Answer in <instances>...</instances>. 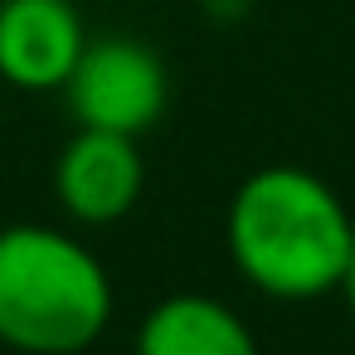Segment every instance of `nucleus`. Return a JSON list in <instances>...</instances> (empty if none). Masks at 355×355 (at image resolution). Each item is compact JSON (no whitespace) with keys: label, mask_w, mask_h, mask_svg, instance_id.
I'll return each mask as SVG.
<instances>
[{"label":"nucleus","mask_w":355,"mask_h":355,"mask_svg":"<svg viewBox=\"0 0 355 355\" xmlns=\"http://www.w3.org/2000/svg\"><path fill=\"white\" fill-rule=\"evenodd\" d=\"M229 263L272 302H316L340 292L355 253L345 200L306 166H258L239 180L224 214Z\"/></svg>","instance_id":"f257e3e1"},{"label":"nucleus","mask_w":355,"mask_h":355,"mask_svg":"<svg viewBox=\"0 0 355 355\" xmlns=\"http://www.w3.org/2000/svg\"><path fill=\"white\" fill-rule=\"evenodd\" d=\"M103 258L54 224L0 229V345L20 355H83L112 326Z\"/></svg>","instance_id":"f03ea898"},{"label":"nucleus","mask_w":355,"mask_h":355,"mask_svg":"<svg viewBox=\"0 0 355 355\" xmlns=\"http://www.w3.org/2000/svg\"><path fill=\"white\" fill-rule=\"evenodd\" d=\"M78 127L141 137L166 117L171 73L156 44L137 35H88L69 83L59 88Z\"/></svg>","instance_id":"7ed1b4c3"},{"label":"nucleus","mask_w":355,"mask_h":355,"mask_svg":"<svg viewBox=\"0 0 355 355\" xmlns=\"http://www.w3.org/2000/svg\"><path fill=\"white\" fill-rule=\"evenodd\" d=\"M146 190V161L137 137L78 127L54 161V200L83 229H107L137 209Z\"/></svg>","instance_id":"20e7f679"},{"label":"nucleus","mask_w":355,"mask_h":355,"mask_svg":"<svg viewBox=\"0 0 355 355\" xmlns=\"http://www.w3.org/2000/svg\"><path fill=\"white\" fill-rule=\"evenodd\" d=\"M88 44L73 0H0V78L20 93H59Z\"/></svg>","instance_id":"39448f33"},{"label":"nucleus","mask_w":355,"mask_h":355,"mask_svg":"<svg viewBox=\"0 0 355 355\" xmlns=\"http://www.w3.org/2000/svg\"><path fill=\"white\" fill-rule=\"evenodd\" d=\"M132 355H263L248 321L205 292H171L161 297L132 340Z\"/></svg>","instance_id":"423d86ee"},{"label":"nucleus","mask_w":355,"mask_h":355,"mask_svg":"<svg viewBox=\"0 0 355 355\" xmlns=\"http://www.w3.org/2000/svg\"><path fill=\"white\" fill-rule=\"evenodd\" d=\"M340 297H345V306H350V316H355V253H350V268H345V277H340Z\"/></svg>","instance_id":"0eeeda50"}]
</instances>
